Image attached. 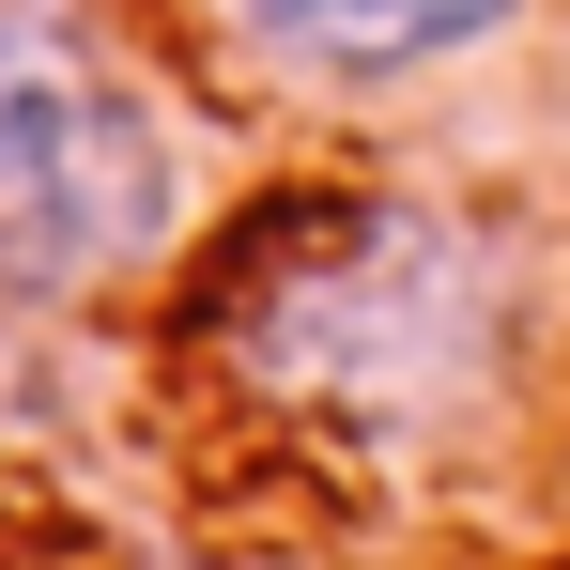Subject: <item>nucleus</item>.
<instances>
[{
	"label": "nucleus",
	"mask_w": 570,
	"mask_h": 570,
	"mask_svg": "<svg viewBox=\"0 0 570 570\" xmlns=\"http://www.w3.org/2000/svg\"><path fill=\"white\" fill-rule=\"evenodd\" d=\"M186 340L232 401L324 448H432L509 371V263L463 200L278 186L200 247Z\"/></svg>",
	"instance_id": "1"
},
{
	"label": "nucleus",
	"mask_w": 570,
	"mask_h": 570,
	"mask_svg": "<svg viewBox=\"0 0 570 570\" xmlns=\"http://www.w3.org/2000/svg\"><path fill=\"white\" fill-rule=\"evenodd\" d=\"M186 232V108L155 94L108 0H0V293H78L170 263Z\"/></svg>",
	"instance_id": "2"
},
{
	"label": "nucleus",
	"mask_w": 570,
	"mask_h": 570,
	"mask_svg": "<svg viewBox=\"0 0 570 570\" xmlns=\"http://www.w3.org/2000/svg\"><path fill=\"white\" fill-rule=\"evenodd\" d=\"M540 0H216V31L247 62H278L308 94H401V78H448L478 47H509Z\"/></svg>",
	"instance_id": "3"
}]
</instances>
